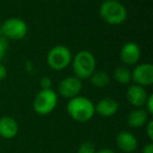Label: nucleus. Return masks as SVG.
<instances>
[{
	"instance_id": "nucleus-24",
	"label": "nucleus",
	"mask_w": 153,
	"mask_h": 153,
	"mask_svg": "<svg viewBox=\"0 0 153 153\" xmlns=\"http://www.w3.org/2000/svg\"><path fill=\"white\" fill-rule=\"evenodd\" d=\"M96 153H115V152L109 148H104V149H101V150L97 151Z\"/></svg>"
},
{
	"instance_id": "nucleus-5",
	"label": "nucleus",
	"mask_w": 153,
	"mask_h": 153,
	"mask_svg": "<svg viewBox=\"0 0 153 153\" xmlns=\"http://www.w3.org/2000/svg\"><path fill=\"white\" fill-rule=\"evenodd\" d=\"M58 105L57 91L51 89H40L33 101L34 111L39 115H47L56 109Z\"/></svg>"
},
{
	"instance_id": "nucleus-16",
	"label": "nucleus",
	"mask_w": 153,
	"mask_h": 153,
	"mask_svg": "<svg viewBox=\"0 0 153 153\" xmlns=\"http://www.w3.org/2000/svg\"><path fill=\"white\" fill-rule=\"evenodd\" d=\"M112 76L117 83L122 85H128L131 83V70L125 65L117 66L113 70Z\"/></svg>"
},
{
	"instance_id": "nucleus-23",
	"label": "nucleus",
	"mask_w": 153,
	"mask_h": 153,
	"mask_svg": "<svg viewBox=\"0 0 153 153\" xmlns=\"http://www.w3.org/2000/svg\"><path fill=\"white\" fill-rule=\"evenodd\" d=\"M140 153H153V143L149 142L148 144H146L142 149Z\"/></svg>"
},
{
	"instance_id": "nucleus-3",
	"label": "nucleus",
	"mask_w": 153,
	"mask_h": 153,
	"mask_svg": "<svg viewBox=\"0 0 153 153\" xmlns=\"http://www.w3.org/2000/svg\"><path fill=\"white\" fill-rule=\"evenodd\" d=\"M71 67L74 76L80 80L89 79L90 76L96 71L97 60L94 55L89 51H80L72 56Z\"/></svg>"
},
{
	"instance_id": "nucleus-21",
	"label": "nucleus",
	"mask_w": 153,
	"mask_h": 153,
	"mask_svg": "<svg viewBox=\"0 0 153 153\" xmlns=\"http://www.w3.org/2000/svg\"><path fill=\"white\" fill-rule=\"evenodd\" d=\"M7 49V42L5 41V39L0 38V62L2 61V59L5 57Z\"/></svg>"
},
{
	"instance_id": "nucleus-6",
	"label": "nucleus",
	"mask_w": 153,
	"mask_h": 153,
	"mask_svg": "<svg viewBox=\"0 0 153 153\" xmlns=\"http://www.w3.org/2000/svg\"><path fill=\"white\" fill-rule=\"evenodd\" d=\"M0 33L10 40H22L27 35L28 26L23 19L12 17L3 21Z\"/></svg>"
},
{
	"instance_id": "nucleus-25",
	"label": "nucleus",
	"mask_w": 153,
	"mask_h": 153,
	"mask_svg": "<svg viewBox=\"0 0 153 153\" xmlns=\"http://www.w3.org/2000/svg\"><path fill=\"white\" fill-rule=\"evenodd\" d=\"M0 30H1V24H0Z\"/></svg>"
},
{
	"instance_id": "nucleus-9",
	"label": "nucleus",
	"mask_w": 153,
	"mask_h": 153,
	"mask_svg": "<svg viewBox=\"0 0 153 153\" xmlns=\"http://www.w3.org/2000/svg\"><path fill=\"white\" fill-rule=\"evenodd\" d=\"M142 51L135 42H126L120 49V60L125 66H134L138 63Z\"/></svg>"
},
{
	"instance_id": "nucleus-11",
	"label": "nucleus",
	"mask_w": 153,
	"mask_h": 153,
	"mask_svg": "<svg viewBox=\"0 0 153 153\" xmlns=\"http://www.w3.org/2000/svg\"><path fill=\"white\" fill-rule=\"evenodd\" d=\"M117 148L125 153H132L137 149L138 140L136 136L130 131H121L115 137Z\"/></svg>"
},
{
	"instance_id": "nucleus-4",
	"label": "nucleus",
	"mask_w": 153,
	"mask_h": 153,
	"mask_svg": "<svg viewBox=\"0 0 153 153\" xmlns=\"http://www.w3.org/2000/svg\"><path fill=\"white\" fill-rule=\"evenodd\" d=\"M72 53L69 47L65 45H56L48 51L46 55V63L53 70H64L70 65Z\"/></svg>"
},
{
	"instance_id": "nucleus-14",
	"label": "nucleus",
	"mask_w": 153,
	"mask_h": 153,
	"mask_svg": "<svg viewBox=\"0 0 153 153\" xmlns=\"http://www.w3.org/2000/svg\"><path fill=\"white\" fill-rule=\"evenodd\" d=\"M149 114L145 108H134L130 111V113L127 117V124L129 127L137 129V128L144 127L149 121Z\"/></svg>"
},
{
	"instance_id": "nucleus-15",
	"label": "nucleus",
	"mask_w": 153,
	"mask_h": 153,
	"mask_svg": "<svg viewBox=\"0 0 153 153\" xmlns=\"http://www.w3.org/2000/svg\"><path fill=\"white\" fill-rule=\"evenodd\" d=\"M110 74L107 71H104V70L94 71L89 78L91 85L97 88H104L106 86H108L109 83H110Z\"/></svg>"
},
{
	"instance_id": "nucleus-13",
	"label": "nucleus",
	"mask_w": 153,
	"mask_h": 153,
	"mask_svg": "<svg viewBox=\"0 0 153 153\" xmlns=\"http://www.w3.org/2000/svg\"><path fill=\"white\" fill-rule=\"evenodd\" d=\"M19 132V125L13 117L3 115L0 117V137L12 140L16 137Z\"/></svg>"
},
{
	"instance_id": "nucleus-19",
	"label": "nucleus",
	"mask_w": 153,
	"mask_h": 153,
	"mask_svg": "<svg viewBox=\"0 0 153 153\" xmlns=\"http://www.w3.org/2000/svg\"><path fill=\"white\" fill-rule=\"evenodd\" d=\"M144 108L150 115L153 114V94H149L148 99H147L146 103H145Z\"/></svg>"
},
{
	"instance_id": "nucleus-1",
	"label": "nucleus",
	"mask_w": 153,
	"mask_h": 153,
	"mask_svg": "<svg viewBox=\"0 0 153 153\" xmlns=\"http://www.w3.org/2000/svg\"><path fill=\"white\" fill-rule=\"evenodd\" d=\"M66 111L68 115L78 123H86L96 114L94 102L83 96H78L68 100Z\"/></svg>"
},
{
	"instance_id": "nucleus-10",
	"label": "nucleus",
	"mask_w": 153,
	"mask_h": 153,
	"mask_svg": "<svg viewBox=\"0 0 153 153\" xmlns=\"http://www.w3.org/2000/svg\"><path fill=\"white\" fill-rule=\"evenodd\" d=\"M149 94L145 87L136 84H131L126 91V99L128 103L134 108H144L145 103L148 99Z\"/></svg>"
},
{
	"instance_id": "nucleus-18",
	"label": "nucleus",
	"mask_w": 153,
	"mask_h": 153,
	"mask_svg": "<svg viewBox=\"0 0 153 153\" xmlns=\"http://www.w3.org/2000/svg\"><path fill=\"white\" fill-rule=\"evenodd\" d=\"M41 89H51L53 86V80L49 76H42L40 80Z\"/></svg>"
},
{
	"instance_id": "nucleus-12",
	"label": "nucleus",
	"mask_w": 153,
	"mask_h": 153,
	"mask_svg": "<svg viewBox=\"0 0 153 153\" xmlns=\"http://www.w3.org/2000/svg\"><path fill=\"white\" fill-rule=\"evenodd\" d=\"M120 105L113 98H103L94 105V110L98 115L102 117H111L117 113Z\"/></svg>"
},
{
	"instance_id": "nucleus-20",
	"label": "nucleus",
	"mask_w": 153,
	"mask_h": 153,
	"mask_svg": "<svg viewBox=\"0 0 153 153\" xmlns=\"http://www.w3.org/2000/svg\"><path fill=\"white\" fill-rule=\"evenodd\" d=\"M145 129H146V133L148 136L149 140L152 142L153 140V121L152 120H149L147 122V124L145 125Z\"/></svg>"
},
{
	"instance_id": "nucleus-2",
	"label": "nucleus",
	"mask_w": 153,
	"mask_h": 153,
	"mask_svg": "<svg viewBox=\"0 0 153 153\" xmlns=\"http://www.w3.org/2000/svg\"><path fill=\"white\" fill-rule=\"evenodd\" d=\"M101 19L110 25H121L127 20L126 7L119 0H105L99 7Z\"/></svg>"
},
{
	"instance_id": "nucleus-8",
	"label": "nucleus",
	"mask_w": 153,
	"mask_h": 153,
	"mask_svg": "<svg viewBox=\"0 0 153 153\" xmlns=\"http://www.w3.org/2000/svg\"><path fill=\"white\" fill-rule=\"evenodd\" d=\"M131 82L136 85L147 87L153 84V65L149 62L134 65L131 70Z\"/></svg>"
},
{
	"instance_id": "nucleus-17",
	"label": "nucleus",
	"mask_w": 153,
	"mask_h": 153,
	"mask_svg": "<svg viewBox=\"0 0 153 153\" xmlns=\"http://www.w3.org/2000/svg\"><path fill=\"white\" fill-rule=\"evenodd\" d=\"M96 146L90 140H86L80 144L79 148L76 150V153H96Z\"/></svg>"
},
{
	"instance_id": "nucleus-7",
	"label": "nucleus",
	"mask_w": 153,
	"mask_h": 153,
	"mask_svg": "<svg viewBox=\"0 0 153 153\" xmlns=\"http://www.w3.org/2000/svg\"><path fill=\"white\" fill-rule=\"evenodd\" d=\"M83 89V83L82 80L74 76H66L62 79L58 84V94L64 99L70 100L72 98L80 96Z\"/></svg>"
},
{
	"instance_id": "nucleus-22",
	"label": "nucleus",
	"mask_w": 153,
	"mask_h": 153,
	"mask_svg": "<svg viewBox=\"0 0 153 153\" xmlns=\"http://www.w3.org/2000/svg\"><path fill=\"white\" fill-rule=\"evenodd\" d=\"M7 67H5V66L0 62V82L3 81V80L7 78Z\"/></svg>"
}]
</instances>
